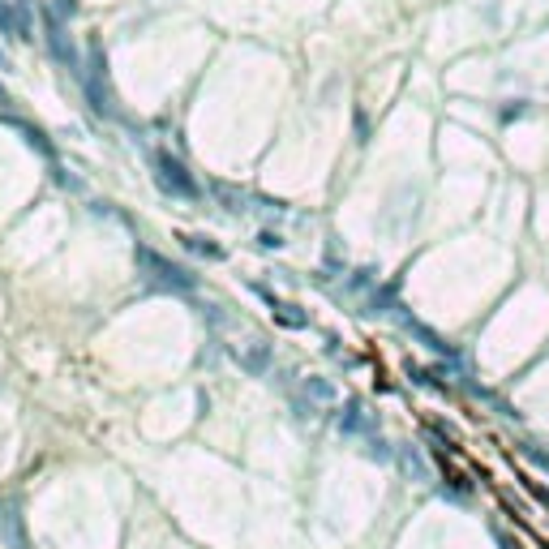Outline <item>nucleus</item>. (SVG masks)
Returning <instances> with one entry per match:
<instances>
[{
  "label": "nucleus",
  "instance_id": "nucleus-5",
  "mask_svg": "<svg viewBox=\"0 0 549 549\" xmlns=\"http://www.w3.org/2000/svg\"><path fill=\"white\" fill-rule=\"evenodd\" d=\"M56 9H60V13H78V0H60Z\"/></svg>",
  "mask_w": 549,
  "mask_h": 549
},
{
  "label": "nucleus",
  "instance_id": "nucleus-4",
  "mask_svg": "<svg viewBox=\"0 0 549 549\" xmlns=\"http://www.w3.org/2000/svg\"><path fill=\"white\" fill-rule=\"evenodd\" d=\"M185 245H189V249H197V253H206V258H223V249H219V245H211V240H202V236H185Z\"/></svg>",
  "mask_w": 549,
  "mask_h": 549
},
{
  "label": "nucleus",
  "instance_id": "nucleus-3",
  "mask_svg": "<svg viewBox=\"0 0 549 549\" xmlns=\"http://www.w3.org/2000/svg\"><path fill=\"white\" fill-rule=\"evenodd\" d=\"M236 361H240V369H245V373L262 377L266 365H270V352H266V343H249V348H236Z\"/></svg>",
  "mask_w": 549,
  "mask_h": 549
},
{
  "label": "nucleus",
  "instance_id": "nucleus-1",
  "mask_svg": "<svg viewBox=\"0 0 549 549\" xmlns=\"http://www.w3.org/2000/svg\"><path fill=\"white\" fill-rule=\"evenodd\" d=\"M155 181L163 193H176V197H197V181L185 172L181 159H172V155H155Z\"/></svg>",
  "mask_w": 549,
  "mask_h": 549
},
{
  "label": "nucleus",
  "instance_id": "nucleus-2",
  "mask_svg": "<svg viewBox=\"0 0 549 549\" xmlns=\"http://www.w3.org/2000/svg\"><path fill=\"white\" fill-rule=\"evenodd\" d=\"M137 262H142L146 270H151V279L155 284H163V288H193V274L185 270V266H176V262H167V258H159V253H151V249H137Z\"/></svg>",
  "mask_w": 549,
  "mask_h": 549
}]
</instances>
